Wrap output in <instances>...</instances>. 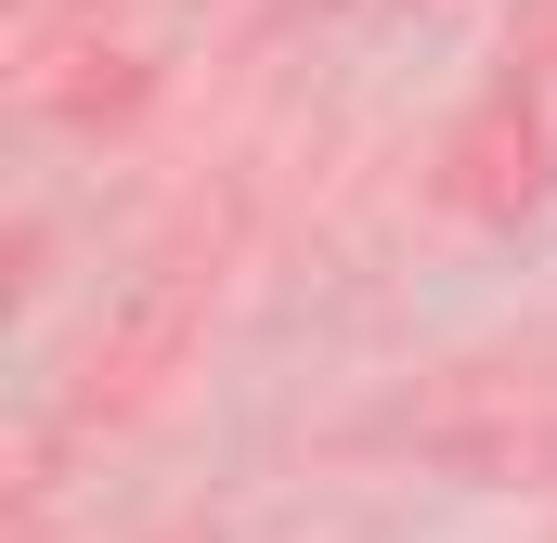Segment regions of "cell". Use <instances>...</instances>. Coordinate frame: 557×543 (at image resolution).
I'll return each instance as SVG.
<instances>
[{"mask_svg": "<svg viewBox=\"0 0 557 543\" xmlns=\"http://www.w3.org/2000/svg\"><path fill=\"white\" fill-rule=\"evenodd\" d=\"M195 285H208L195 260L156 272V298L131 311V337H117V350H91V389H78V414H131L143 389H156V363H169V350H182V324H195Z\"/></svg>", "mask_w": 557, "mask_h": 543, "instance_id": "6da1fadb", "label": "cell"}]
</instances>
